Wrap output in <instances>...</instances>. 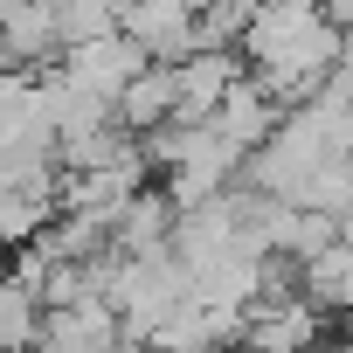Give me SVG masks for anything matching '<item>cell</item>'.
<instances>
[{"label":"cell","mask_w":353,"mask_h":353,"mask_svg":"<svg viewBox=\"0 0 353 353\" xmlns=\"http://www.w3.org/2000/svg\"><path fill=\"white\" fill-rule=\"evenodd\" d=\"M236 49L270 83L277 104H305L339 63V21L325 8H305V0H256Z\"/></svg>","instance_id":"cell-1"},{"label":"cell","mask_w":353,"mask_h":353,"mask_svg":"<svg viewBox=\"0 0 353 353\" xmlns=\"http://www.w3.org/2000/svg\"><path fill=\"white\" fill-rule=\"evenodd\" d=\"M152 56L125 35V28H104V35H90V42H70L63 49V77H77L83 90H97V97H111L118 104V90L145 70Z\"/></svg>","instance_id":"cell-2"},{"label":"cell","mask_w":353,"mask_h":353,"mask_svg":"<svg viewBox=\"0 0 353 353\" xmlns=\"http://www.w3.org/2000/svg\"><path fill=\"white\" fill-rule=\"evenodd\" d=\"M194 14H201V0H132V8L118 14V28L152 63H181L194 49Z\"/></svg>","instance_id":"cell-3"},{"label":"cell","mask_w":353,"mask_h":353,"mask_svg":"<svg viewBox=\"0 0 353 353\" xmlns=\"http://www.w3.org/2000/svg\"><path fill=\"white\" fill-rule=\"evenodd\" d=\"M277 118H284V104L270 97V83H263L256 70H243V77L229 83V97L208 111V125H215V132H222V139H229L243 159H250V152L270 139V125H277Z\"/></svg>","instance_id":"cell-4"},{"label":"cell","mask_w":353,"mask_h":353,"mask_svg":"<svg viewBox=\"0 0 353 353\" xmlns=\"http://www.w3.org/2000/svg\"><path fill=\"white\" fill-rule=\"evenodd\" d=\"M243 70H250L243 49H188L181 56V111H173V118H208Z\"/></svg>","instance_id":"cell-5"},{"label":"cell","mask_w":353,"mask_h":353,"mask_svg":"<svg viewBox=\"0 0 353 353\" xmlns=\"http://www.w3.org/2000/svg\"><path fill=\"white\" fill-rule=\"evenodd\" d=\"M181 111V63H145L125 90H118V125L125 132H152Z\"/></svg>","instance_id":"cell-6"},{"label":"cell","mask_w":353,"mask_h":353,"mask_svg":"<svg viewBox=\"0 0 353 353\" xmlns=\"http://www.w3.org/2000/svg\"><path fill=\"white\" fill-rule=\"evenodd\" d=\"M125 339V319L111 298H90V305H42V346H118Z\"/></svg>","instance_id":"cell-7"},{"label":"cell","mask_w":353,"mask_h":353,"mask_svg":"<svg viewBox=\"0 0 353 353\" xmlns=\"http://www.w3.org/2000/svg\"><path fill=\"white\" fill-rule=\"evenodd\" d=\"M63 208L56 188H28V181H8L0 188V250H14V243H35L42 222Z\"/></svg>","instance_id":"cell-8"},{"label":"cell","mask_w":353,"mask_h":353,"mask_svg":"<svg viewBox=\"0 0 353 353\" xmlns=\"http://www.w3.org/2000/svg\"><path fill=\"white\" fill-rule=\"evenodd\" d=\"M42 339V284H28L14 263L0 270V346Z\"/></svg>","instance_id":"cell-9"},{"label":"cell","mask_w":353,"mask_h":353,"mask_svg":"<svg viewBox=\"0 0 353 353\" xmlns=\"http://www.w3.org/2000/svg\"><path fill=\"white\" fill-rule=\"evenodd\" d=\"M229 8H243V14H250V8H256V0H229Z\"/></svg>","instance_id":"cell-10"},{"label":"cell","mask_w":353,"mask_h":353,"mask_svg":"<svg viewBox=\"0 0 353 353\" xmlns=\"http://www.w3.org/2000/svg\"><path fill=\"white\" fill-rule=\"evenodd\" d=\"M111 8H118V14H125V8H132V0H111Z\"/></svg>","instance_id":"cell-11"},{"label":"cell","mask_w":353,"mask_h":353,"mask_svg":"<svg viewBox=\"0 0 353 353\" xmlns=\"http://www.w3.org/2000/svg\"><path fill=\"white\" fill-rule=\"evenodd\" d=\"M305 8H325V0H305Z\"/></svg>","instance_id":"cell-12"}]
</instances>
